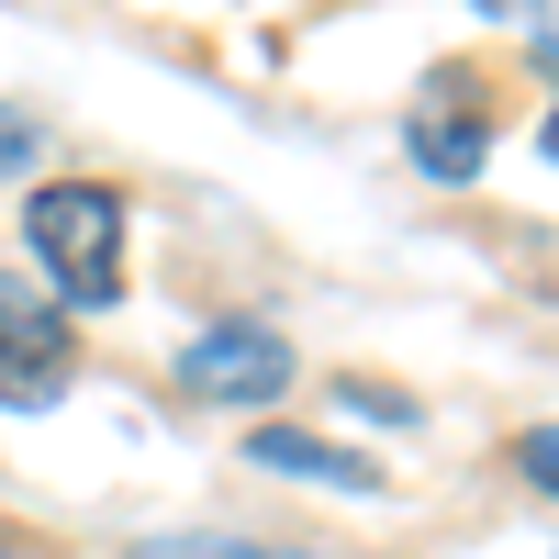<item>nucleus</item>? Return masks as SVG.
<instances>
[{
  "mask_svg": "<svg viewBox=\"0 0 559 559\" xmlns=\"http://www.w3.org/2000/svg\"><path fill=\"white\" fill-rule=\"evenodd\" d=\"M537 146H548V157H559V102H548V123H537Z\"/></svg>",
  "mask_w": 559,
  "mask_h": 559,
  "instance_id": "obj_8",
  "label": "nucleus"
},
{
  "mask_svg": "<svg viewBox=\"0 0 559 559\" xmlns=\"http://www.w3.org/2000/svg\"><path fill=\"white\" fill-rule=\"evenodd\" d=\"M537 57H548V68H559V34H548V45H537Z\"/></svg>",
  "mask_w": 559,
  "mask_h": 559,
  "instance_id": "obj_9",
  "label": "nucleus"
},
{
  "mask_svg": "<svg viewBox=\"0 0 559 559\" xmlns=\"http://www.w3.org/2000/svg\"><path fill=\"white\" fill-rule=\"evenodd\" d=\"M515 459H526V481H537V492H559V426H537Z\"/></svg>",
  "mask_w": 559,
  "mask_h": 559,
  "instance_id": "obj_6",
  "label": "nucleus"
},
{
  "mask_svg": "<svg viewBox=\"0 0 559 559\" xmlns=\"http://www.w3.org/2000/svg\"><path fill=\"white\" fill-rule=\"evenodd\" d=\"M414 168H426V179H471V168H481V123H471V112H459V123L426 112V123H414Z\"/></svg>",
  "mask_w": 559,
  "mask_h": 559,
  "instance_id": "obj_5",
  "label": "nucleus"
},
{
  "mask_svg": "<svg viewBox=\"0 0 559 559\" xmlns=\"http://www.w3.org/2000/svg\"><path fill=\"white\" fill-rule=\"evenodd\" d=\"M258 471H292V481H324V492H381V471L369 459H336L324 437H302V426H258Z\"/></svg>",
  "mask_w": 559,
  "mask_h": 559,
  "instance_id": "obj_3",
  "label": "nucleus"
},
{
  "mask_svg": "<svg viewBox=\"0 0 559 559\" xmlns=\"http://www.w3.org/2000/svg\"><path fill=\"white\" fill-rule=\"evenodd\" d=\"M0 403H57L45 381H23V369H0Z\"/></svg>",
  "mask_w": 559,
  "mask_h": 559,
  "instance_id": "obj_7",
  "label": "nucleus"
},
{
  "mask_svg": "<svg viewBox=\"0 0 559 559\" xmlns=\"http://www.w3.org/2000/svg\"><path fill=\"white\" fill-rule=\"evenodd\" d=\"M0 369H23V381H45V392H57V369H68V324L34 313L12 280H0Z\"/></svg>",
  "mask_w": 559,
  "mask_h": 559,
  "instance_id": "obj_4",
  "label": "nucleus"
},
{
  "mask_svg": "<svg viewBox=\"0 0 559 559\" xmlns=\"http://www.w3.org/2000/svg\"><path fill=\"white\" fill-rule=\"evenodd\" d=\"M280 381H292V347L269 324H202L179 347V392L191 403H280Z\"/></svg>",
  "mask_w": 559,
  "mask_h": 559,
  "instance_id": "obj_2",
  "label": "nucleus"
},
{
  "mask_svg": "<svg viewBox=\"0 0 559 559\" xmlns=\"http://www.w3.org/2000/svg\"><path fill=\"white\" fill-rule=\"evenodd\" d=\"M23 236L34 258L57 269V292L102 313L123 292V191H102V179H45V191L23 202Z\"/></svg>",
  "mask_w": 559,
  "mask_h": 559,
  "instance_id": "obj_1",
  "label": "nucleus"
}]
</instances>
